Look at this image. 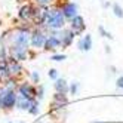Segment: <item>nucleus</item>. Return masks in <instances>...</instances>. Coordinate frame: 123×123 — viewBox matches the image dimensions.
Instances as JSON below:
<instances>
[{
    "instance_id": "nucleus-2",
    "label": "nucleus",
    "mask_w": 123,
    "mask_h": 123,
    "mask_svg": "<svg viewBox=\"0 0 123 123\" xmlns=\"http://www.w3.org/2000/svg\"><path fill=\"white\" fill-rule=\"evenodd\" d=\"M15 45L27 48V45H28V34L25 31H18L16 33V37H15Z\"/></svg>"
},
{
    "instance_id": "nucleus-11",
    "label": "nucleus",
    "mask_w": 123,
    "mask_h": 123,
    "mask_svg": "<svg viewBox=\"0 0 123 123\" xmlns=\"http://www.w3.org/2000/svg\"><path fill=\"white\" fill-rule=\"evenodd\" d=\"M7 70H9V73H11V74H15V73H18L19 70H21V67L16 64L15 61H11L9 65H7Z\"/></svg>"
},
{
    "instance_id": "nucleus-7",
    "label": "nucleus",
    "mask_w": 123,
    "mask_h": 123,
    "mask_svg": "<svg viewBox=\"0 0 123 123\" xmlns=\"http://www.w3.org/2000/svg\"><path fill=\"white\" fill-rule=\"evenodd\" d=\"M79 48H80L82 50H89L92 48V39L89 34H86V37H83L80 40V43H79Z\"/></svg>"
},
{
    "instance_id": "nucleus-22",
    "label": "nucleus",
    "mask_w": 123,
    "mask_h": 123,
    "mask_svg": "<svg viewBox=\"0 0 123 123\" xmlns=\"http://www.w3.org/2000/svg\"><path fill=\"white\" fill-rule=\"evenodd\" d=\"M76 91H77V83H74V85L71 86V92H73V93H76Z\"/></svg>"
},
{
    "instance_id": "nucleus-20",
    "label": "nucleus",
    "mask_w": 123,
    "mask_h": 123,
    "mask_svg": "<svg viewBox=\"0 0 123 123\" xmlns=\"http://www.w3.org/2000/svg\"><path fill=\"white\" fill-rule=\"evenodd\" d=\"M49 77L55 79V77H56V70H50V71H49Z\"/></svg>"
},
{
    "instance_id": "nucleus-9",
    "label": "nucleus",
    "mask_w": 123,
    "mask_h": 123,
    "mask_svg": "<svg viewBox=\"0 0 123 123\" xmlns=\"http://www.w3.org/2000/svg\"><path fill=\"white\" fill-rule=\"evenodd\" d=\"M59 43H61V42H59L56 37H50V39L46 40L45 45H46V49H56V48L59 46Z\"/></svg>"
},
{
    "instance_id": "nucleus-21",
    "label": "nucleus",
    "mask_w": 123,
    "mask_h": 123,
    "mask_svg": "<svg viewBox=\"0 0 123 123\" xmlns=\"http://www.w3.org/2000/svg\"><path fill=\"white\" fill-rule=\"evenodd\" d=\"M117 87H123V77L117 79Z\"/></svg>"
},
{
    "instance_id": "nucleus-3",
    "label": "nucleus",
    "mask_w": 123,
    "mask_h": 123,
    "mask_svg": "<svg viewBox=\"0 0 123 123\" xmlns=\"http://www.w3.org/2000/svg\"><path fill=\"white\" fill-rule=\"evenodd\" d=\"M73 30H74V34H79L85 30V21L82 16H74L73 18Z\"/></svg>"
},
{
    "instance_id": "nucleus-8",
    "label": "nucleus",
    "mask_w": 123,
    "mask_h": 123,
    "mask_svg": "<svg viewBox=\"0 0 123 123\" xmlns=\"http://www.w3.org/2000/svg\"><path fill=\"white\" fill-rule=\"evenodd\" d=\"M33 7L31 6H24L22 9H21V12H19V16L22 19H28V18H31L33 16Z\"/></svg>"
},
{
    "instance_id": "nucleus-18",
    "label": "nucleus",
    "mask_w": 123,
    "mask_h": 123,
    "mask_svg": "<svg viewBox=\"0 0 123 123\" xmlns=\"http://www.w3.org/2000/svg\"><path fill=\"white\" fill-rule=\"evenodd\" d=\"M52 59L54 61H62V59H65V56L64 55H55V56H52Z\"/></svg>"
},
{
    "instance_id": "nucleus-1",
    "label": "nucleus",
    "mask_w": 123,
    "mask_h": 123,
    "mask_svg": "<svg viewBox=\"0 0 123 123\" xmlns=\"http://www.w3.org/2000/svg\"><path fill=\"white\" fill-rule=\"evenodd\" d=\"M46 22L50 28H61L64 25V13L58 9H52L48 12Z\"/></svg>"
},
{
    "instance_id": "nucleus-12",
    "label": "nucleus",
    "mask_w": 123,
    "mask_h": 123,
    "mask_svg": "<svg viewBox=\"0 0 123 123\" xmlns=\"http://www.w3.org/2000/svg\"><path fill=\"white\" fill-rule=\"evenodd\" d=\"M55 87H56V91L61 93V92H65L67 91V83H65V80H58L56 83H55Z\"/></svg>"
},
{
    "instance_id": "nucleus-15",
    "label": "nucleus",
    "mask_w": 123,
    "mask_h": 123,
    "mask_svg": "<svg viewBox=\"0 0 123 123\" xmlns=\"http://www.w3.org/2000/svg\"><path fill=\"white\" fill-rule=\"evenodd\" d=\"M71 39H73V34L70 33V31H67V33L64 34V39H62V45H70V42H71Z\"/></svg>"
},
{
    "instance_id": "nucleus-14",
    "label": "nucleus",
    "mask_w": 123,
    "mask_h": 123,
    "mask_svg": "<svg viewBox=\"0 0 123 123\" xmlns=\"http://www.w3.org/2000/svg\"><path fill=\"white\" fill-rule=\"evenodd\" d=\"M56 102L62 105V104L67 102V98H65L64 95H61V93H56V95H55V104H56Z\"/></svg>"
},
{
    "instance_id": "nucleus-17",
    "label": "nucleus",
    "mask_w": 123,
    "mask_h": 123,
    "mask_svg": "<svg viewBox=\"0 0 123 123\" xmlns=\"http://www.w3.org/2000/svg\"><path fill=\"white\" fill-rule=\"evenodd\" d=\"M37 104H33L31 105V108H30V113H33V114H37Z\"/></svg>"
},
{
    "instance_id": "nucleus-4",
    "label": "nucleus",
    "mask_w": 123,
    "mask_h": 123,
    "mask_svg": "<svg viewBox=\"0 0 123 123\" xmlns=\"http://www.w3.org/2000/svg\"><path fill=\"white\" fill-rule=\"evenodd\" d=\"M19 91H21V95L24 96V98H27V99H33L34 96H36V91H34L31 86H28V85L21 86Z\"/></svg>"
},
{
    "instance_id": "nucleus-23",
    "label": "nucleus",
    "mask_w": 123,
    "mask_h": 123,
    "mask_svg": "<svg viewBox=\"0 0 123 123\" xmlns=\"http://www.w3.org/2000/svg\"><path fill=\"white\" fill-rule=\"evenodd\" d=\"M37 2L40 3V5H46V3H49L50 0H37Z\"/></svg>"
},
{
    "instance_id": "nucleus-16",
    "label": "nucleus",
    "mask_w": 123,
    "mask_h": 123,
    "mask_svg": "<svg viewBox=\"0 0 123 123\" xmlns=\"http://www.w3.org/2000/svg\"><path fill=\"white\" fill-rule=\"evenodd\" d=\"M113 9H114V13H116L119 18H123V11H122V7H120L119 5H114Z\"/></svg>"
},
{
    "instance_id": "nucleus-5",
    "label": "nucleus",
    "mask_w": 123,
    "mask_h": 123,
    "mask_svg": "<svg viewBox=\"0 0 123 123\" xmlns=\"http://www.w3.org/2000/svg\"><path fill=\"white\" fill-rule=\"evenodd\" d=\"M31 43H33V46H36V48H42L46 43V39H45V36H43L42 33H34L33 39H31Z\"/></svg>"
},
{
    "instance_id": "nucleus-10",
    "label": "nucleus",
    "mask_w": 123,
    "mask_h": 123,
    "mask_svg": "<svg viewBox=\"0 0 123 123\" xmlns=\"http://www.w3.org/2000/svg\"><path fill=\"white\" fill-rule=\"evenodd\" d=\"M18 105H19V108H22V110H30L33 104L30 102V99H27V98H24V96H22V99L18 102Z\"/></svg>"
},
{
    "instance_id": "nucleus-6",
    "label": "nucleus",
    "mask_w": 123,
    "mask_h": 123,
    "mask_svg": "<svg viewBox=\"0 0 123 123\" xmlns=\"http://www.w3.org/2000/svg\"><path fill=\"white\" fill-rule=\"evenodd\" d=\"M62 12H64V16H68V18H74V16H77V15H76L77 7H76L74 3H68V5L64 6Z\"/></svg>"
},
{
    "instance_id": "nucleus-19",
    "label": "nucleus",
    "mask_w": 123,
    "mask_h": 123,
    "mask_svg": "<svg viewBox=\"0 0 123 123\" xmlns=\"http://www.w3.org/2000/svg\"><path fill=\"white\" fill-rule=\"evenodd\" d=\"M99 31L102 33V36H104V37H110V39H111V36H110V34H108L107 31H105V30H104L102 27H99Z\"/></svg>"
},
{
    "instance_id": "nucleus-13",
    "label": "nucleus",
    "mask_w": 123,
    "mask_h": 123,
    "mask_svg": "<svg viewBox=\"0 0 123 123\" xmlns=\"http://www.w3.org/2000/svg\"><path fill=\"white\" fill-rule=\"evenodd\" d=\"M7 76H9V70L5 67H0V80H6Z\"/></svg>"
}]
</instances>
